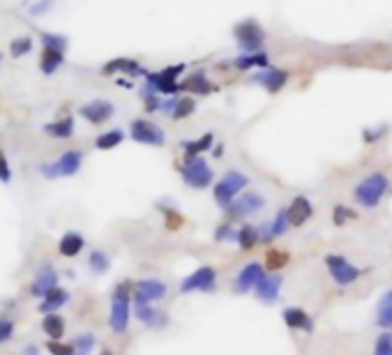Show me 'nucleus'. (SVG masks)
Masks as SVG:
<instances>
[{
	"label": "nucleus",
	"mask_w": 392,
	"mask_h": 355,
	"mask_svg": "<svg viewBox=\"0 0 392 355\" xmlns=\"http://www.w3.org/2000/svg\"><path fill=\"white\" fill-rule=\"evenodd\" d=\"M134 305V282H118L114 293H111V307H109V328L116 334H125L129 328V316H132Z\"/></svg>",
	"instance_id": "f257e3e1"
},
{
	"label": "nucleus",
	"mask_w": 392,
	"mask_h": 355,
	"mask_svg": "<svg viewBox=\"0 0 392 355\" xmlns=\"http://www.w3.org/2000/svg\"><path fill=\"white\" fill-rule=\"evenodd\" d=\"M388 192H390V178L386 173H369L356 185V190H353V201H356L360 208L374 210L388 196Z\"/></svg>",
	"instance_id": "f03ea898"
},
{
	"label": "nucleus",
	"mask_w": 392,
	"mask_h": 355,
	"mask_svg": "<svg viewBox=\"0 0 392 355\" xmlns=\"http://www.w3.org/2000/svg\"><path fill=\"white\" fill-rule=\"evenodd\" d=\"M249 185V178L240 171H229L222 175V180L214 185V203L219 205L222 210H229V205L238 199V194Z\"/></svg>",
	"instance_id": "7ed1b4c3"
},
{
	"label": "nucleus",
	"mask_w": 392,
	"mask_h": 355,
	"mask_svg": "<svg viewBox=\"0 0 392 355\" xmlns=\"http://www.w3.org/2000/svg\"><path fill=\"white\" fill-rule=\"evenodd\" d=\"M83 153L81 151H67L62 153L55 162H44L40 166V173L46 180H55V178H72L81 171Z\"/></svg>",
	"instance_id": "20e7f679"
},
{
	"label": "nucleus",
	"mask_w": 392,
	"mask_h": 355,
	"mask_svg": "<svg viewBox=\"0 0 392 355\" xmlns=\"http://www.w3.org/2000/svg\"><path fill=\"white\" fill-rule=\"evenodd\" d=\"M185 72V65H171V67H164L162 72H148L146 74V86L151 88L157 95H169L173 97L175 92L183 90L178 77Z\"/></svg>",
	"instance_id": "39448f33"
},
{
	"label": "nucleus",
	"mask_w": 392,
	"mask_h": 355,
	"mask_svg": "<svg viewBox=\"0 0 392 355\" xmlns=\"http://www.w3.org/2000/svg\"><path fill=\"white\" fill-rule=\"evenodd\" d=\"M183 182L192 187V190H205L214 180V173L210 169V164L203 157H194V160H185L180 166Z\"/></svg>",
	"instance_id": "423d86ee"
},
{
	"label": "nucleus",
	"mask_w": 392,
	"mask_h": 355,
	"mask_svg": "<svg viewBox=\"0 0 392 355\" xmlns=\"http://www.w3.org/2000/svg\"><path fill=\"white\" fill-rule=\"evenodd\" d=\"M217 291V270L212 266L196 268L192 275H187L180 282V293H214Z\"/></svg>",
	"instance_id": "0eeeda50"
},
{
	"label": "nucleus",
	"mask_w": 392,
	"mask_h": 355,
	"mask_svg": "<svg viewBox=\"0 0 392 355\" xmlns=\"http://www.w3.org/2000/svg\"><path fill=\"white\" fill-rule=\"evenodd\" d=\"M233 37H236V44L245 53H258V49L266 42V31L254 21V18H247V21L236 23Z\"/></svg>",
	"instance_id": "6e6552de"
},
{
	"label": "nucleus",
	"mask_w": 392,
	"mask_h": 355,
	"mask_svg": "<svg viewBox=\"0 0 392 355\" xmlns=\"http://www.w3.org/2000/svg\"><path fill=\"white\" fill-rule=\"evenodd\" d=\"M325 268H328V273H330V277L334 279V284H337V286H349L353 282H358V277L362 273H367V270L356 268L351 263V261H347L339 254H328V256H325Z\"/></svg>",
	"instance_id": "1a4fd4ad"
},
{
	"label": "nucleus",
	"mask_w": 392,
	"mask_h": 355,
	"mask_svg": "<svg viewBox=\"0 0 392 355\" xmlns=\"http://www.w3.org/2000/svg\"><path fill=\"white\" fill-rule=\"evenodd\" d=\"M129 136H132L136 143H143V146L162 148L166 143L164 129L160 125L151 123V120H143V118L132 120V125H129Z\"/></svg>",
	"instance_id": "9d476101"
},
{
	"label": "nucleus",
	"mask_w": 392,
	"mask_h": 355,
	"mask_svg": "<svg viewBox=\"0 0 392 355\" xmlns=\"http://www.w3.org/2000/svg\"><path fill=\"white\" fill-rule=\"evenodd\" d=\"M266 208V199L256 192H245L242 196H238L236 201L229 205V219H247L251 214H256Z\"/></svg>",
	"instance_id": "9b49d317"
},
{
	"label": "nucleus",
	"mask_w": 392,
	"mask_h": 355,
	"mask_svg": "<svg viewBox=\"0 0 392 355\" xmlns=\"http://www.w3.org/2000/svg\"><path fill=\"white\" fill-rule=\"evenodd\" d=\"M169 293V286H166L162 279H155V277H148V279H138L134 282V300L136 302H160Z\"/></svg>",
	"instance_id": "f8f14e48"
},
{
	"label": "nucleus",
	"mask_w": 392,
	"mask_h": 355,
	"mask_svg": "<svg viewBox=\"0 0 392 355\" xmlns=\"http://www.w3.org/2000/svg\"><path fill=\"white\" fill-rule=\"evenodd\" d=\"M55 286L58 284V273H55L53 266H42L40 270H37L35 279L31 282V286H28V293H31V297H37V300H42V297H46Z\"/></svg>",
	"instance_id": "ddd939ff"
},
{
	"label": "nucleus",
	"mask_w": 392,
	"mask_h": 355,
	"mask_svg": "<svg viewBox=\"0 0 392 355\" xmlns=\"http://www.w3.org/2000/svg\"><path fill=\"white\" fill-rule=\"evenodd\" d=\"M263 275H266V268L261 263H256V261H251V263H247L236 275V279H233V291H236L238 295H245L249 291H254L261 279H263Z\"/></svg>",
	"instance_id": "4468645a"
},
{
	"label": "nucleus",
	"mask_w": 392,
	"mask_h": 355,
	"mask_svg": "<svg viewBox=\"0 0 392 355\" xmlns=\"http://www.w3.org/2000/svg\"><path fill=\"white\" fill-rule=\"evenodd\" d=\"M132 312L138 321H141L146 328H153V330H164L169 325V314L157 310L151 302H136L132 305Z\"/></svg>",
	"instance_id": "2eb2a0df"
},
{
	"label": "nucleus",
	"mask_w": 392,
	"mask_h": 355,
	"mask_svg": "<svg viewBox=\"0 0 392 355\" xmlns=\"http://www.w3.org/2000/svg\"><path fill=\"white\" fill-rule=\"evenodd\" d=\"M79 114L86 118L90 125H104L107 120L114 118L116 106L107 99H92V102H88V104H83L79 109Z\"/></svg>",
	"instance_id": "dca6fc26"
},
{
	"label": "nucleus",
	"mask_w": 392,
	"mask_h": 355,
	"mask_svg": "<svg viewBox=\"0 0 392 355\" xmlns=\"http://www.w3.org/2000/svg\"><path fill=\"white\" fill-rule=\"evenodd\" d=\"M282 275L279 273H266L263 279L258 282V286L254 288V295L258 302H266V305H273L277 302L279 291H282Z\"/></svg>",
	"instance_id": "f3484780"
},
{
	"label": "nucleus",
	"mask_w": 392,
	"mask_h": 355,
	"mask_svg": "<svg viewBox=\"0 0 392 355\" xmlns=\"http://www.w3.org/2000/svg\"><path fill=\"white\" fill-rule=\"evenodd\" d=\"M286 212H288V222H291V226L300 229V226H305V224L314 217V205H312L310 199H307V196L300 194V196H295V199L291 201V205L286 208Z\"/></svg>",
	"instance_id": "a211bd4d"
},
{
	"label": "nucleus",
	"mask_w": 392,
	"mask_h": 355,
	"mask_svg": "<svg viewBox=\"0 0 392 355\" xmlns=\"http://www.w3.org/2000/svg\"><path fill=\"white\" fill-rule=\"evenodd\" d=\"M282 316H284L286 328L300 330V332H307V334L314 332V319L303 310V307H286Z\"/></svg>",
	"instance_id": "6ab92c4d"
},
{
	"label": "nucleus",
	"mask_w": 392,
	"mask_h": 355,
	"mask_svg": "<svg viewBox=\"0 0 392 355\" xmlns=\"http://www.w3.org/2000/svg\"><path fill=\"white\" fill-rule=\"evenodd\" d=\"M288 226H291V222H288V212H286V208H282L273 217V222L266 224L263 229H258L261 242H273L275 238H282L284 233L288 231Z\"/></svg>",
	"instance_id": "aec40b11"
},
{
	"label": "nucleus",
	"mask_w": 392,
	"mask_h": 355,
	"mask_svg": "<svg viewBox=\"0 0 392 355\" xmlns=\"http://www.w3.org/2000/svg\"><path fill=\"white\" fill-rule=\"evenodd\" d=\"M102 74H107V77H114V74H127V77H138V74H143V77H146L148 72L136 60L116 58V60H109L104 67H102Z\"/></svg>",
	"instance_id": "412c9836"
},
{
	"label": "nucleus",
	"mask_w": 392,
	"mask_h": 355,
	"mask_svg": "<svg viewBox=\"0 0 392 355\" xmlns=\"http://www.w3.org/2000/svg\"><path fill=\"white\" fill-rule=\"evenodd\" d=\"M254 81L256 83H261L268 92H279L284 86H286V81H288V72H284V70H261L256 77H254Z\"/></svg>",
	"instance_id": "4be33fe9"
},
{
	"label": "nucleus",
	"mask_w": 392,
	"mask_h": 355,
	"mask_svg": "<svg viewBox=\"0 0 392 355\" xmlns=\"http://www.w3.org/2000/svg\"><path fill=\"white\" fill-rule=\"evenodd\" d=\"M67 302H70V291H67V288H62V286H55L49 295L42 297L37 310H40L44 316L46 314H58V310H62V307Z\"/></svg>",
	"instance_id": "5701e85b"
},
{
	"label": "nucleus",
	"mask_w": 392,
	"mask_h": 355,
	"mask_svg": "<svg viewBox=\"0 0 392 355\" xmlns=\"http://www.w3.org/2000/svg\"><path fill=\"white\" fill-rule=\"evenodd\" d=\"M180 88L185 92H194V95H210V92L217 90V86H214L212 81H208V77H205L203 72L190 74V77L180 83Z\"/></svg>",
	"instance_id": "b1692460"
},
{
	"label": "nucleus",
	"mask_w": 392,
	"mask_h": 355,
	"mask_svg": "<svg viewBox=\"0 0 392 355\" xmlns=\"http://www.w3.org/2000/svg\"><path fill=\"white\" fill-rule=\"evenodd\" d=\"M83 247H86V240H83V236L79 231H67L58 242V251H60V256H65V258L79 256L83 251Z\"/></svg>",
	"instance_id": "393cba45"
},
{
	"label": "nucleus",
	"mask_w": 392,
	"mask_h": 355,
	"mask_svg": "<svg viewBox=\"0 0 392 355\" xmlns=\"http://www.w3.org/2000/svg\"><path fill=\"white\" fill-rule=\"evenodd\" d=\"M212 143H214V136L208 132V134H203L199 138H194V141H183L180 148L185 153V160H194V157H201L203 153H208L212 148Z\"/></svg>",
	"instance_id": "a878e982"
},
{
	"label": "nucleus",
	"mask_w": 392,
	"mask_h": 355,
	"mask_svg": "<svg viewBox=\"0 0 392 355\" xmlns=\"http://www.w3.org/2000/svg\"><path fill=\"white\" fill-rule=\"evenodd\" d=\"M65 60V51H58V49H46L42 46V55H40V70L44 77H51V74L58 72V67Z\"/></svg>",
	"instance_id": "bb28decb"
},
{
	"label": "nucleus",
	"mask_w": 392,
	"mask_h": 355,
	"mask_svg": "<svg viewBox=\"0 0 392 355\" xmlns=\"http://www.w3.org/2000/svg\"><path fill=\"white\" fill-rule=\"evenodd\" d=\"M65 319L60 314H46L42 319V332L53 342H60L65 337Z\"/></svg>",
	"instance_id": "cd10ccee"
},
{
	"label": "nucleus",
	"mask_w": 392,
	"mask_h": 355,
	"mask_svg": "<svg viewBox=\"0 0 392 355\" xmlns=\"http://www.w3.org/2000/svg\"><path fill=\"white\" fill-rule=\"evenodd\" d=\"M376 323L383 330L392 328V288L381 295V300L376 305Z\"/></svg>",
	"instance_id": "c85d7f7f"
},
{
	"label": "nucleus",
	"mask_w": 392,
	"mask_h": 355,
	"mask_svg": "<svg viewBox=\"0 0 392 355\" xmlns=\"http://www.w3.org/2000/svg\"><path fill=\"white\" fill-rule=\"evenodd\" d=\"M268 53L258 51V53H242L238 55L236 60H233V65H236L238 70H251V67H258V70H268Z\"/></svg>",
	"instance_id": "c756f323"
},
{
	"label": "nucleus",
	"mask_w": 392,
	"mask_h": 355,
	"mask_svg": "<svg viewBox=\"0 0 392 355\" xmlns=\"http://www.w3.org/2000/svg\"><path fill=\"white\" fill-rule=\"evenodd\" d=\"M288 261H291V254H288L286 249L270 247L266 251V263H263V268L268 270V273H279V270H284L288 266Z\"/></svg>",
	"instance_id": "7c9ffc66"
},
{
	"label": "nucleus",
	"mask_w": 392,
	"mask_h": 355,
	"mask_svg": "<svg viewBox=\"0 0 392 355\" xmlns=\"http://www.w3.org/2000/svg\"><path fill=\"white\" fill-rule=\"evenodd\" d=\"M44 132L53 138H72L74 136V118L65 116L60 120H55V123L44 125Z\"/></svg>",
	"instance_id": "2f4dec72"
},
{
	"label": "nucleus",
	"mask_w": 392,
	"mask_h": 355,
	"mask_svg": "<svg viewBox=\"0 0 392 355\" xmlns=\"http://www.w3.org/2000/svg\"><path fill=\"white\" fill-rule=\"evenodd\" d=\"M238 245L242 251H249V249H254L258 242H261V233L256 226H251V224H242V226L238 229Z\"/></svg>",
	"instance_id": "473e14b6"
},
{
	"label": "nucleus",
	"mask_w": 392,
	"mask_h": 355,
	"mask_svg": "<svg viewBox=\"0 0 392 355\" xmlns=\"http://www.w3.org/2000/svg\"><path fill=\"white\" fill-rule=\"evenodd\" d=\"M123 141H125L123 129H109V132L99 134L95 138V148H97V151H114V148H118Z\"/></svg>",
	"instance_id": "72a5a7b5"
},
{
	"label": "nucleus",
	"mask_w": 392,
	"mask_h": 355,
	"mask_svg": "<svg viewBox=\"0 0 392 355\" xmlns=\"http://www.w3.org/2000/svg\"><path fill=\"white\" fill-rule=\"evenodd\" d=\"M88 268L95 275H104V273H109V268H111V256L102 249H92L88 254Z\"/></svg>",
	"instance_id": "f704fd0d"
},
{
	"label": "nucleus",
	"mask_w": 392,
	"mask_h": 355,
	"mask_svg": "<svg viewBox=\"0 0 392 355\" xmlns=\"http://www.w3.org/2000/svg\"><path fill=\"white\" fill-rule=\"evenodd\" d=\"M160 210L164 212V226L169 229V231H178L183 229V224H185V217L173 208V205H166V203H160Z\"/></svg>",
	"instance_id": "c9c22d12"
},
{
	"label": "nucleus",
	"mask_w": 392,
	"mask_h": 355,
	"mask_svg": "<svg viewBox=\"0 0 392 355\" xmlns=\"http://www.w3.org/2000/svg\"><path fill=\"white\" fill-rule=\"evenodd\" d=\"M72 344H74V349H77V355H90L92 349H95L97 339L92 332H81L72 339Z\"/></svg>",
	"instance_id": "e433bc0d"
},
{
	"label": "nucleus",
	"mask_w": 392,
	"mask_h": 355,
	"mask_svg": "<svg viewBox=\"0 0 392 355\" xmlns=\"http://www.w3.org/2000/svg\"><path fill=\"white\" fill-rule=\"evenodd\" d=\"M33 49V40L31 37H16V40L9 42V53H12V58H23Z\"/></svg>",
	"instance_id": "4c0bfd02"
},
{
	"label": "nucleus",
	"mask_w": 392,
	"mask_h": 355,
	"mask_svg": "<svg viewBox=\"0 0 392 355\" xmlns=\"http://www.w3.org/2000/svg\"><path fill=\"white\" fill-rule=\"evenodd\" d=\"M67 37L65 35H55V33H42V46L46 49H58V51H67Z\"/></svg>",
	"instance_id": "58836bf2"
},
{
	"label": "nucleus",
	"mask_w": 392,
	"mask_h": 355,
	"mask_svg": "<svg viewBox=\"0 0 392 355\" xmlns=\"http://www.w3.org/2000/svg\"><path fill=\"white\" fill-rule=\"evenodd\" d=\"M351 219H358V212L356 210L347 208V205H334V210H332L334 226H344V224L351 222Z\"/></svg>",
	"instance_id": "ea45409f"
},
{
	"label": "nucleus",
	"mask_w": 392,
	"mask_h": 355,
	"mask_svg": "<svg viewBox=\"0 0 392 355\" xmlns=\"http://www.w3.org/2000/svg\"><path fill=\"white\" fill-rule=\"evenodd\" d=\"M46 351H49V355H77V349H74L72 342H53L49 339L46 342Z\"/></svg>",
	"instance_id": "a19ab883"
},
{
	"label": "nucleus",
	"mask_w": 392,
	"mask_h": 355,
	"mask_svg": "<svg viewBox=\"0 0 392 355\" xmlns=\"http://www.w3.org/2000/svg\"><path fill=\"white\" fill-rule=\"evenodd\" d=\"M196 111V102L192 99V97H183V99H178V106H175V111H173V120H183V118H190L192 114Z\"/></svg>",
	"instance_id": "79ce46f5"
},
{
	"label": "nucleus",
	"mask_w": 392,
	"mask_h": 355,
	"mask_svg": "<svg viewBox=\"0 0 392 355\" xmlns=\"http://www.w3.org/2000/svg\"><path fill=\"white\" fill-rule=\"evenodd\" d=\"M141 97H143V106H146L148 114H155V111H160V109H162V99L157 97V92H153L148 86H143Z\"/></svg>",
	"instance_id": "37998d69"
},
{
	"label": "nucleus",
	"mask_w": 392,
	"mask_h": 355,
	"mask_svg": "<svg viewBox=\"0 0 392 355\" xmlns=\"http://www.w3.org/2000/svg\"><path fill=\"white\" fill-rule=\"evenodd\" d=\"M214 240L217 242H236L238 240V231L231 226V224H219L217 229H214Z\"/></svg>",
	"instance_id": "c03bdc74"
},
{
	"label": "nucleus",
	"mask_w": 392,
	"mask_h": 355,
	"mask_svg": "<svg viewBox=\"0 0 392 355\" xmlns=\"http://www.w3.org/2000/svg\"><path fill=\"white\" fill-rule=\"evenodd\" d=\"M14 332H16L14 321L7 319V316H0V346H3V344H7L9 339H12Z\"/></svg>",
	"instance_id": "a18cd8bd"
},
{
	"label": "nucleus",
	"mask_w": 392,
	"mask_h": 355,
	"mask_svg": "<svg viewBox=\"0 0 392 355\" xmlns=\"http://www.w3.org/2000/svg\"><path fill=\"white\" fill-rule=\"evenodd\" d=\"M374 355H392V334L381 332L374 344Z\"/></svg>",
	"instance_id": "49530a36"
},
{
	"label": "nucleus",
	"mask_w": 392,
	"mask_h": 355,
	"mask_svg": "<svg viewBox=\"0 0 392 355\" xmlns=\"http://www.w3.org/2000/svg\"><path fill=\"white\" fill-rule=\"evenodd\" d=\"M388 129H390L388 125H381V127H374V129L367 127L365 132H362V141H365V143H376V141H381V138L388 134Z\"/></svg>",
	"instance_id": "de8ad7c7"
},
{
	"label": "nucleus",
	"mask_w": 392,
	"mask_h": 355,
	"mask_svg": "<svg viewBox=\"0 0 392 355\" xmlns=\"http://www.w3.org/2000/svg\"><path fill=\"white\" fill-rule=\"evenodd\" d=\"M0 182L3 185L12 182V166H9V160H7L3 148H0Z\"/></svg>",
	"instance_id": "09e8293b"
},
{
	"label": "nucleus",
	"mask_w": 392,
	"mask_h": 355,
	"mask_svg": "<svg viewBox=\"0 0 392 355\" xmlns=\"http://www.w3.org/2000/svg\"><path fill=\"white\" fill-rule=\"evenodd\" d=\"M175 106H178V99L175 97H169V99H164L162 102V114H166V116H173V111H175Z\"/></svg>",
	"instance_id": "8fccbe9b"
},
{
	"label": "nucleus",
	"mask_w": 392,
	"mask_h": 355,
	"mask_svg": "<svg viewBox=\"0 0 392 355\" xmlns=\"http://www.w3.org/2000/svg\"><path fill=\"white\" fill-rule=\"evenodd\" d=\"M51 5H53V0H42V3H37V5H33V7H31V14L40 16V14H44V12H46V9H51Z\"/></svg>",
	"instance_id": "3c124183"
},
{
	"label": "nucleus",
	"mask_w": 392,
	"mask_h": 355,
	"mask_svg": "<svg viewBox=\"0 0 392 355\" xmlns=\"http://www.w3.org/2000/svg\"><path fill=\"white\" fill-rule=\"evenodd\" d=\"M21 355H42V349L37 346V344H26L21 349Z\"/></svg>",
	"instance_id": "603ef678"
},
{
	"label": "nucleus",
	"mask_w": 392,
	"mask_h": 355,
	"mask_svg": "<svg viewBox=\"0 0 392 355\" xmlns=\"http://www.w3.org/2000/svg\"><path fill=\"white\" fill-rule=\"evenodd\" d=\"M99 355H116V353H114V351H109V349H104Z\"/></svg>",
	"instance_id": "864d4df0"
},
{
	"label": "nucleus",
	"mask_w": 392,
	"mask_h": 355,
	"mask_svg": "<svg viewBox=\"0 0 392 355\" xmlns=\"http://www.w3.org/2000/svg\"><path fill=\"white\" fill-rule=\"evenodd\" d=\"M0 62H3V55H0Z\"/></svg>",
	"instance_id": "5fc2aeb1"
}]
</instances>
